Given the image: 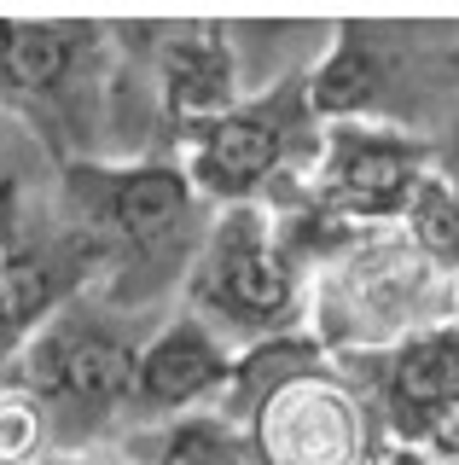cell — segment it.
Wrapping results in <instances>:
<instances>
[{"label": "cell", "mask_w": 459, "mask_h": 465, "mask_svg": "<svg viewBox=\"0 0 459 465\" xmlns=\"http://www.w3.org/2000/svg\"><path fill=\"white\" fill-rule=\"evenodd\" d=\"M210 203L186 169L163 152L59 163V222L99 251L93 297L117 314L146 320L186 285L198 244L210 232Z\"/></svg>", "instance_id": "obj_1"}, {"label": "cell", "mask_w": 459, "mask_h": 465, "mask_svg": "<svg viewBox=\"0 0 459 465\" xmlns=\"http://www.w3.org/2000/svg\"><path fill=\"white\" fill-rule=\"evenodd\" d=\"M140 343L146 331L134 314H117L93 291H82L47 326L30 331V343L0 367V384L24 390L41 407L53 454L105 448V436L128 425Z\"/></svg>", "instance_id": "obj_2"}, {"label": "cell", "mask_w": 459, "mask_h": 465, "mask_svg": "<svg viewBox=\"0 0 459 465\" xmlns=\"http://www.w3.org/2000/svg\"><path fill=\"white\" fill-rule=\"evenodd\" d=\"M117 35L88 18H0V111L47 145L53 163L105 157Z\"/></svg>", "instance_id": "obj_3"}, {"label": "cell", "mask_w": 459, "mask_h": 465, "mask_svg": "<svg viewBox=\"0 0 459 465\" xmlns=\"http://www.w3.org/2000/svg\"><path fill=\"white\" fill-rule=\"evenodd\" d=\"M459 285L442 280L396 227L361 232L308 280V338L326 361H366L384 349L448 326Z\"/></svg>", "instance_id": "obj_4"}, {"label": "cell", "mask_w": 459, "mask_h": 465, "mask_svg": "<svg viewBox=\"0 0 459 465\" xmlns=\"http://www.w3.org/2000/svg\"><path fill=\"white\" fill-rule=\"evenodd\" d=\"M181 309L233 349L308 331V280L285 256L262 203H233L210 215V232L181 285Z\"/></svg>", "instance_id": "obj_5"}, {"label": "cell", "mask_w": 459, "mask_h": 465, "mask_svg": "<svg viewBox=\"0 0 459 465\" xmlns=\"http://www.w3.org/2000/svg\"><path fill=\"white\" fill-rule=\"evenodd\" d=\"M303 70H291V76H279V82H262L227 116H215L210 128H198V134L181 145L175 163L186 169L192 193L204 198L210 210L274 203V198L291 193V186L308 181L314 157H320L326 123L308 111Z\"/></svg>", "instance_id": "obj_6"}, {"label": "cell", "mask_w": 459, "mask_h": 465, "mask_svg": "<svg viewBox=\"0 0 459 465\" xmlns=\"http://www.w3.org/2000/svg\"><path fill=\"white\" fill-rule=\"evenodd\" d=\"M256 465H378L384 425L349 372L332 361L274 384L245 419Z\"/></svg>", "instance_id": "obj_7"}, {"label": "cell", "mask_w": 459, "mask_h": 465, "mask_svg": "<svg viewBox=\"0 0 459 465\" xmlns=\"http://www.w3.org/2000/svg\"><path fill=\"white\" fill-rule=\"evenodd\" d=\"M430 174V134L396 123H326L303 198L343 227H401L419 181Z\"/></svg>", "instance_id": "obj_8"}, {"label": "cell", "mask_w": 459, "mask_h": 465, "mask_svg": "<svg viewBox=\"0 0 459 465\" xmlns=\"http://www.w3.org/2000/svg\"><path fill=\"white\" fill-rule=\"evenodd\" d=\"M419 29L407 24H366L343 18L332 29V47L303 70L308 111L320 123H396L413 128L407 87L436 94V53L442 47H407Z\"/></svg>", "instance_id": "obj_9"}, {"label": "cell", "mask_w": 459, "mask_h": 465, "mask_svg": "<svg viewBox=\"0 0 459 465\" xmlns=\"http://www.w3.org/2000/svg\"><path fill=\"white\" fill-rule=\"evenodd\" d=\"M117 35L134 41L117 47V58L146 70L157 128L175 145H186L198 128H210L245 99L233 24H117Z\"/></svg>", "instance_id": "obj_10"}, {"label": "cell", "mask_w": 459, "mask_h": 465, "mask_svg": "<svg viewBox=\"0 0 459 465\" xmlns=\"http://www.w3.org/2000/svg\"><path fill=\"white\" fill-rule=\"evenodd\" d=\"M233 361H239L233 343H221L198 314L175 309L157 331H146V343H140L128 425L157 430V425H169V419L221 407L227 384H233Z\"/></svg>", "instance_id": "obj_11"}, {"label": "cell", "mask_w": 459, "mask_h": 465, "mask_svg": "<svg viewBox=\"0 0 459 465\" xmlns=\"http://www.w3.org/2000/svg\"><path fill=\"white\" fill-rule=\"evenodd\" d=\"M59 222V163L18 116L0 111V256Z\"/></svg>", "instance_id": "obj_12"}, {"label": "cell", "mask_w": 459, "mask_h": 465, "mask_svg": "<svg viewBox=\"0 0 459 465\" xmlns=\"http://www.w3.org/2000/svg\"><path fill=\"white\" fill-rule=\"evenodd\" d=\"M122 454L134 465H256L250 436L221 413H186L157 430H140Z\"/></svg>", "instance_id": "obj_13"}, {"label": "cell", "mask_w": 459, "mask_h": 465, "mask_svg": "<svg viewBox=\"0 0 459 465\" xmlns=\"http://www.w3.org/2000/svg\"><path fill=\"white\" fill-rule=\"evenodd\" d=\"M396 232L442 273V280L459 285V198L436 181V174L419 181V193H413V203H407V215H401Z\"/></svg>", "instance_id": "obj_14"}, {"label": "cell", "mask_w": 459, "mask_h": 465, "mask_svg": "<svg viewBox=\"0 0 459 465\" xmlns=\"http://www.w3.org/2000/svg\"><path fill=\"white\" fill-rule=\"evenodd\" d=\"M41 454H53L41 407L24 396V390L0 384V465H35Z\"/></svg>", "instance_id": "obj_15"}, {"label": "cell", "mask_w": 459, "mask_h": 465, "mask_svg": "<svg viewBox=\"0 0 459 465\" xmlns=\"http://www.w3.org/2000/svg\"><path fill=\"white\" fill-rule=\"evenodd\" d=\"M430 174H436V181L459 198V123L448 128V134L430 140Z\"/></svg>", "instance_id": "obj_16"}, {"label": "cell", "mask_w": 459, "mask_h": 465, "mask_svg": "<svg viewBox=\"0 0 459 465\" xmlns=\"http://www.w3.org/2000/svg\"><path fill=\"white\" fill-rule=\"evenodd\" d=\"M35 465H134V460L111 454V448H82V454H41Z\"/></svg>", "instance_id": "obj_17"}, {"label": "cell", "mask_w": 459, "mask_h": 465, "mask_svg": "<svg viewBox=\"0 0 459 465\" xmlns=\"http://www.w3.org/2000/svg\"><path fill=\"white\" fill-rule=\"evenodd\" d=\"M436 94H448L454 105H459V41L436 53Z\"/></svg>", "instance_id": "obj_18"}, {"label": "cell", "mask_w": 459, "mask_h": 465, "mask_svg": "<svg viewBox=\"0 0 459 465\" xmlns=\"http://www.w3.org/2000/svg\"><path fill=\"white\" fill-rule=\"evenodd\" d=\"M378 465H436V460H425V454H413V448H390Z\"/></svg>", "instance_id": "obj_19"}, {"label": "cell", "mask_w": 459, "mask_h": 465, "mask_svg": "<svg viewBox=\"0 0 459 465\" xmlns=\"http://www.w3.org/2000/svg\"><path fill=\"white\" fill-rule=\"evenodd\" d=\"M454 326H459V302H454Z\"/></svg>", "instance_id": "obj_20"}]
</instances>
